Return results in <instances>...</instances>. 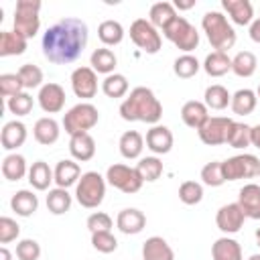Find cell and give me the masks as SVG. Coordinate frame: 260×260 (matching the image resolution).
I'll list each match as a JSON object with an SVG mask.
<instances>
[{
	"instance_id": "obj_1",
	"label": "cell",
	"mask_w": 260,
	"mask_h": 260,
	"mask_svg": "<svg viewBox=\"0 0 260 260\" xmlns=\"http://www.w3.org/2000/svg\"><path fill=\"white\" fill-rule=\"evenodd\" d=\"M87 35V24L81 18H61L43 32V55L55 65L73 63L81 57Z\"/></svg>"
},
{
	"instance_id": "obj_2",
	"label": "cell",
	"mask_w": 260,
	"mask_h": 260,
	"mask_svg": "<svg viewBox=\"0 0 260 260\" xmlns=\"http://www.w3.org/2000/svg\"><path fill=\"white\" fill-rule=\"evenodd\" d=\"M120 116L126 122H146L156 126V122L162 118V104L152 89L138 85L120 104Z\"/></svg>"
},
{
	"instance_id": "obj_3",
	"label": "cell",
	"mask_w": 260,
	"mask_h": 260,
	"mask_svg": "<svg viewBox=\"0 0 260 260\" xmlns=\"http://www.w3.org/2000/svg\"><path fill=\"white\" fill-rule=\"evenodd\" d=\"M201 28L207 35V41L211 43V47L215 51L225 53L228 49H232L236 45V30H234V26L217 10H209V12L203 14Z\"/></svg>"
},
{
	"instance_id": "obj_4",
	"label": "cell",
	"mask_w": 260,
	"mask_h": 260,
	"mask_svg": "<svg viewBox=\"0 0 260 260\" xmlns=\"http://www.w3.org/2000/svg\"><path fill=\"white\" fill-rule=\"evenodd\" d=\"M106 195V177H102L98 171H87L79 177L75 185V199L81 207L93 209L104 201Z\"/></svg>"
},
{
	"instance_id": "obj_5",
	"label": "cell",
	"mask_w": 260,
	"mask_h": 260,
	"mask_svg": "<svg viewBox=\"0 0 260 260\" xmlns=\"http://www.w3.org/2000/svg\"><path fill=\"white\" fill-rule=\"evenodd\" d=\"M100 120V112L93 104L89 102H81L77 106H73L65 116H63V128L69 136L79 134V132H87L91 130Z\"/></svg>"
},
{
	"instance_id": "obj_6",
	"label": "cell",
	"mask_w": 260,
	"mask_h": 260,
	"mask_svg": "<svg viewBox=\"0 0 260 260\" xmlns=\"http://www.w3.org/2000/svg\"><path fill=\"white\" fill-rule=\"evenodd\" d=\"M41 2L39 0H18L14 8V30L20 32L24 39H32L41 28L39 18Z\"/></svg>"
},
{
	"instance_id": "obj_7",
	"label": "cell",
	"mask_w": 260,
	"mask_h": 260,
	"mask_svg": "<svg viewBox=\"0 0 260 260\" xmlns=\"http://www.w3.org/2000/svg\"><path fill=\"white\" fill-rule=\"evenodd\" d=\"M162 35H165L177 49H181V51H185V53H191V51L197 49V45H199V32H197V28H195L185 16H177V18L162 30Z\"/></svg>"
},
{
	"instance_id": "obj_8",
	"label": "cell",
	"mask_w": 260,
	"mask_h": 260,
	"mask_svg": "<svg viewBox=\"0 0 260 260\" xmlns=\"http://www.w3.org/2000/svg\"><path fill=\"white\" fill-rule=\"evenodd\" d=\"M223 179L225 181H240V179H252L260 175V160L254 154H236L221 162Z\"/></svg>"
},
{
	"instance_id": "obj_9",
	"label": "cell",
	"mask_w": 260,
	"mask_h": 260,
	"mask_svg": "<svg viewBox=\"0 0 260 260\" xmlns=\"http://www.w3.org/2000/svg\"><path fill=\"white\" fill-rule=\"evenodd\" d=\"M130 39H132V43H134L140 51H144V53H148V55L158 53L160 47H162L160 32H158V30L150 24V20H146V18H136V20L130 24Z\"/></svg>"
},
{
	"instance_id": "obj_10",
	"label": "cell",
	"mask_w": 260,
	"mask_h": 260,
	"mask_svg": "<svg viewBox=\"0 0 260 260\" xmlns=\"http://www.w3.org/2000/svg\"><path fill=\"white\" fill-rule=\"evenodd\" d=\"M106 181H108L112 187H116L118 191L128 193V195L140 191V187H142V183H144V181L140 179L136 167H128V165H112V167H108V171H106Z\"/></svg>"
},
{
	"instance_id": "obj_11",
	"label": "cell",
	"mask_w": 260,
	"mask_h": 260,
	"mask_svg": "<svg viewBox=\"0 0 260 260\" xmlns=\"http://www.w3.org/2000/svg\"><path fill=\"white\" fill-rule=\"evenodd\" d=\"M234 120L225 116H209L205 124L197 130L199 138L207 146H217V144H228L230 132H232Z\"/></svg>"
},
{
	"instance_id": "obj_12",
	"label": "cell",
	"mask_w": 260,
	"mask_h": 260,
	"mask_svg": "<svg viewBox=\"0 0 260 260\" xmlns=\"http://www.w3.org/2000/svg\"><path fill=\"white\" fill-rule=\"evenodd\" d=\"M71 89L81 100H91L98 93V73L91 67H77L71 73Z\"/></svg>"
},
{
	"instance_id": "obj_13",
	"label": "cell",
	"mask_w": 260,
	"mask_h": 260,
	"mask_svg": "<svg viewBox=\"0 0 260 260\" xmlns=\"http://www.w3.org/2000/svg\"><path fill=\"white\" fill-rule=\"evenodd\" d=\"M244 219H246V215H244L242 207L238 205V201L236 203L221 205L217 209V213H215V223H217V228L223 234H236V232H240L242 225H244Z\"/></svg>"
},
{
	"instance_id": "obj_14",
	"label": "cell",
	"mask_w": 260,
	"mask_h": 260,
	"mask_svg": "<svg viewBox=\"0 0 260 260\" xmlns=\"http://www.w3.org/2000/svg\"><path fill=\"white\" fill-rule=\"evenodd\" d=\"M39 106L45 114H57L63 110L65 106V89L59 85V83H45L41 89H39Z\"/></svg>"
},
{
	"instance_id": "obj_15",
	"label": "cell",
	"mask_w": 260,
	"mask_h": 260,
	"mask_svg": "<svg viewBox=\"0 0 260 260\" xmlns=\"http://www.w3.org/2000/svg\"><path fill=\"white\" fill-rule=\"evenodd\" d=\"M238 205L242 207L244 215L250 219H260V185L248 183L240 189Z\"/></svg>"
},
{
	"instance_id": "obj_16",
	"label": "cell",
	"mask_w": 260,
	"mask_h": 260,
	"mask_svg": "<svg viewBox=\"0 0 260 260\" xmlns=\"http://www.w3.org/2000/svg\"><path fill=\"white\" fill-rule=\"evenodd\" d=\"M116 225H118V230L122 234H128V236L130 234H140L144 230V225H146V215L136 207H126V209H122L118 213Z\"/></svg>"
},
{
	"instance_id": "obj_17",
	"label": "cell",
	"mask_w": 260,
	"mask_h": 260,
	"mask_svg": "<svg viewBox=\"0 0 260 260\" xmlns=\"http://www.w3.org/2000/svg\"><path fill=\"white\" fill-rule=\"evenodd\" d=\"M69 152H71L73 160H79V162L91 160L93 154H95V140L91 138L89 132L73 134L71 140H69Z\"/></svg>"
},
{
	"instance_id": "obj_18",
	"label": "cell",
	"mask_w": 260,
	"mask_h": 260,
	"mask_svg": "<svg viewBox=\"0 0 260 260\" xmlns=\"http://www.w3.org/2000/svg\"><path fill=\"white\" fill-rule=\"evenodd\" d=\"M26 140V126L18 120H10L2 126L0 132V142L4 150H16L18 146H22Z\"/></svg>"
},
{
	"instance_id": "obj_19",
	"label": "cell",
	"mask_w": 260,
	"mask_h": 260,
	"mask_svg": "<svg viewBox=\"0 0 260 260\" xmlns=\"http://www.w3.org/2000/svg\"><path fill=\"white\" fill-rule=\"evenodd\" d=\"M146 146L154 152V154H167L173 148V132L167 126H152L146 132Z\"/></svg>"
},
{
	"instance_id": "obj_20",
	"label": "cell",
	"mask_w": 260,
	"mask_h": 260,
	"mask_svg": "<svg viewBox=\"0 0 260 260\" xmlns=\"http://www.w3.org/2000/svg\"><path fill=\"white\" fill-rule=\"evenodd\" d=\"M142 260H175V252L160 236H152L142 244Z\"/></svg>"
},
{
	"instance_id": "obj_21",
	"label": "cell",
	"mask_w": 260,
	"mask_h": 260,
	"mask_svg": "<svg viewBox=\"0 0 260 260\" xmlns=\"http://www.w3.org/2000/svg\"><path fill=\"white\" fill-rule=\"evenodd\" d=\"M221 6L236 24H240V26L252 24L254 8H252L250 0H221Z\"/></svg>"
},
{
	"instance_id": "obj_22",
	"label": "cell",
	"mask_w": 260,
	"mask_h": 260,
	"mask_svg": "<svg viewBox=\"0 0 260 260\" xmlns=\"http://www.w3.org/2000/svg\"><path fill=\"white\" fill-rule=\"evenodd\" d=\"M207 110H209V108H207L203 102L191 100V102H185V104H183V108H181V118H183V122H185L189 128L199 130V128L205 124V120L209 118Z\"/></svg>"
},
{
	"instance_id": "obj_23",
	"label": "cell",
	"mask_w": 260,
	"mask_h": 260,
	"mask_svg": "<svg viewBox=\"0 0 260 260\" xmlns=\"http://www.w3.org/2000/svg\"><path fill=\"white\" fill-rule=\"evenodd\" d=\"M59 124H57V120L55 118H39L37 122H35V128H32V136H35V140L39 142V144H43V146H51V144H55L57 140H59Z\"/></svg>"
},
{
	"instance_id": "obj_24",
	"label": "cell",
	"mask_w": 260,
	"mask_h": 260,
	"mask_svg": "<svg viewBox=\"0 0 260 260\" xmlns=\"http://www.w3.org/2000/svg\"><path fill=\"white\" fill-rule=\"evenodd\" d=\"M53 175H55L57 187L67 189V187H71V185H77V181H79V177H81V169H79V165H77L75 160L65 158V160H59V162H57Z\"/></svg>"
},
{
	"instance_id": "obj_25",
	"label": "cell",
	"mask_w": 260,
	"mask_h": 260,
	"mask_svg": "<svg viewBox=\"0 0 260 260\" xmlns=\"http://www.w3.org/2000/svg\"><path fill=\"white\" fill-rule=\"evenodd\" d=\"M213 260H242V246L234 238H217L211 246Z\"/></svg>"
},
{
	"instance_id": "obj_26",
	"label": "cell",
	"mask_w": 260,
	"mask_h": 260,
	"mask_svg": "<svg viewBox=\"0 0 260 260\" xmlns=\"http://www.w3.org/2000/svg\"><path fill=\"white\" fill-rule=\"evenodd\" d=\"M26 41L28 39H24L16 30H2L0 32V57L22 55L26 51Z\"/></svg>"
},
{
	"instance_id": "obj_27",
	"label": "cell",
	"mask_w": 260,
	"mask_h": 260,
	"mask_svg": "<svg viewBox=\"0 0 260 260\" xmlns=\"http://www.w3.org/2000/svg\"><path fill=\"white\" fill-rule=\"evenodd\" d=\"M10 207H12V211H16V215H20V217H28V215H32V213L37 211V207H39V199H37V195H35L32 191H28V189H20V191H16V193L12 195V199H10Z\"/></svg>"
},
{
	"instance_id": "obj_28",
	"label": "cell",
	"mask_w": 260,
	"mask_h": 260,
	"mask_svg": "<svg viewBox=\"0 0 260 260\" xmlns=\"http://www.w3.org/2000/svg\"><path fill=\"white\" fill-rule=\"evenodd\" d=\"M177 18V10L171 2H154L150 6V12H148V20L154 28H167L173 20Z\"/></svg>"
},
{
	"instance_id": "obj_29",
	"label": "cell",
	"mask_w": 260,
	"mask_h": 260,
	"mask_svg": "<svg viewBox=\"0 0 260 260\" xmlns=\"http://www.w3.org/2000/svg\"><path fill=\"white\" fill-rule=\"evenodd\" d=\"M256 104H258V95L256 91L244 87V89H238L234 95H232V102H230V108L234 114L238 116H248L256 110Z\"/></svg>"
},
{
	"instance_id": "obj_30",
	"label": "cell",
	"mask_w": 260,
	"mask_h": 260,
	"mask_svg": "<svg viewBox=\"0 0 260 260\" xmlns=\"http://www.w3.org/2000/svg\"><path fill=\"white\" fill-rule=\"evenodd\" d=\"M118 146H120V154H122L124 158L132 160V158H138V156L142 154L144 138H142L140 132H136V130H128V132H124V134L120 136Z\"/></svg>"
},
{
	"instance_id": "obj_31",
	"label": "cell",
	"mask_w": 260,
	"mask_h": 260,
	"mask_svg": "<svg viewBox=\"0 0 260 260\" xmlns=\"http://www.w3.org/2000/svg\"><path fill=\"white\" fill-rule=\"evenodd\" d=\"M55 181V175L51 171V167L45 160H37L30 165L28 169V183L32 185V189L37 191H45L49 189V185Z\"/></svg>"
},
{
	"instance_id": "obj_32",
	"label": "cell",
	"mask_w": 260,
	"mask_h": 260,
	"mask_svg": "<svg viewBox=\"0 0 260 260\" xmlns=\"http://www.w3.org/2000/svg\"><path fill=\"white\" fill-rule=\"evenodd\" d=\"M89 63H91V69H93L95 73L112 75L114 69H116L118 59H116V55H114L112 49H108V47H100V49H95V51L91 53Z\"/></svg>"
},
{
	"instance_id": "obj_33",
	"label": "cell",
	"mask_w": 260,
	"mask_h": 260,
	"mask_svg": "<svg viewBox=\"0 0 260 260\" xmlns=\"http://www.w3.org/2000/svg\"><path fill=\"white\" fill-rule=\"evenodd\" d=\"M203 69L207 75L211 77H221L225 75L228 71H232V59L228 53H221V51H213L205 57L203 61Z\"/></svg>"
},
{
	"instance_id": "obj_34",
	"label": "cell",
	"mask_w": 260,
	"mask_h": 260,
	"mask_svg": "<svg viewBox=\"0 0 260 260\" xmlns=\"http://www.w3.org/2000/svg\"><path fill=\"white\" fill-rule=\"evenodd\" d=\"M26 173H28V169H26V160H24L22 154L12 152V154L4 156V160H2V175H4L6 181H20Z\"/></svg>"
},
{
	"instance_id": "obj_35",
	"label": "cell",
	"mask_w": 260,
	"mask_h": 260,
	"mask_svg": "<svg viewBox=\"0 0 260 260\" xmlns=\"http://www.w3.org/2000/svg\"><path fill=\"white\" fill-rule=\"evenodd\" d=\"M98 37L100 41L106 45V47H114V45H120L122 39H124V26L118 22V20H104L100 26H98Z\"/></svg>"
},
{
	"instance_id": "obj_36",
	"label": "cell",
	"mask_w": 260,
	"mask_h": 260,
	"mask_svg": "<svg viewBox=\"0 0 260 260\" xmlns=\"http://www.w3.org/2000/svg\"><path fill=\"white\" fill-rule=\"evenodd\" d=\"M230 102H232V95H230V91H228L223 85L213 83V85H209V87L205 89L203 104H205L207 108H211V110H223V108L230 106Z\"/></svg>"
},
{
	"instance_id": "obj_37",
	"label": "cell",
	"mask_w": 260,
	"mask_h": 260,
	"mask_svg": "<svg viewBox=\"0 0 260 260\" xmlns=\"http://www.w3.org/2000/svg\"><path fill=\"white\" fill-rule=\"evenodd\" d=\"M71 207V195L67 193V189H51L49 195H47V209L53 213V215H63L67 213Z\"/></svg>"
},
{
	"instance_id": "obj_38",
	"label": "cell",
	"mask_w": 260,
	"mask_h": 260,
	"mask_svg": "<svg viewBox=\"0 0 260 260\" xmlns=\"http://www.w3.org/2000/svg\"><path fill=\"white\" fill-rule=\"evenodd\" d=\"M102 91L116 100V98H124L128 93V79L122 75V73H112V75H106V79L102 81Z\"/></svg>"
},
{
	"instance_id": "obj_39",
	"label": "cell",
	"mask_w": 260,
	"mask_h": 260,
	"mask_svg": "<svg viewBox=\"0 0 260 260\" xmlns=\"http://www.w3.org/2000/svg\"><path fill=\"white\" fill-rule=\"evenodd\" d=\"M256 65H258V61H256L254 53H250V51H240L232 59V71L238 77H250V75H254Z\"/></svg>"
},
{
	"instance_id": "obj_40",
	"label": "cell",
	"mask_w": 260,
	"mask_h": 260,
	"mask_svg": "<svg viewBox=\"0 0 260 260\" xmlns=\"http://www.w3.org/2000/svg\"><path fill=\"white\" fill-rule=\"evenodd\" d=\"M136 171H138V175H140L142 181L152 183V181H156L162 175V162H160L158 156H144V158L138 160Z\"/></svg>"
},
{
	"instance_id": "obj_41",
	"label": "cell",
	"mask_w": 260,
	"mask_h": 260,
	"mask_svg": "<svg viewBox=\"0 0 260 260\" xmlns=\"http://www.w3.org/2000/svg\"><path fill=\"white\" fill-rule=\"evenodd\" d=\"M228 144L232 148H246L252 144V126L244 124V122H234Z\"/></svg>"
},
{
	"instance_id": "obj_42",
	"label": "cell",
	"mask_w": 260,
	"mask_h": 260,
	"mask_svg": "<svg viewBox=\"0 0 260 260\" xmlns=\"http://www.w3.org/2000/svg\"><path fill=\"white\" fill-rule=\"evenodd\" d=\"M199 67H201V65H199L197 57H193V55H189V53L177 57L175 63H173V71H175V75L181 77V79H189V77H193V75L199 71Z\"/></svg>"
},
{
	"instance_id": "obj_43",
	"label": "cell",
	"mask_w": 260,
	"mask_h": 260,
	"mask_svg": "<svg viewBox=\"0 0 260 260\" xmlns=\"http://www.w3.org/2000/svg\"><path fill=\"white\" fill-rule=\"evenodd\" d=\"M16 73H18V77H20L24 89L43 87V85H41V83H43V71H41V67L32 65V63H24Z\"/></svg>"
},
{
	"instance_id": "obj_44",
	"label": "cell",
	"mask_w": 260,
	"mask_h": 260,
	"mask_svg": "<svg viewBox=\"0 0 260 260\" xmlns=\"http://www.w3.org/2000/svg\"><path fill=\"white\" fill-rule=\"evenodd\" d=\"M32 104H35V102H32V95L26 93V91L16 93V95H12V98L6 100V108H8V112L14 114V116H26V114H30Z\"/></svg>"
},
{
	"instance_id": "obj_45",
	"label": "cell",
	"mask_w": 260,
	"mask_h": 260,
	"mask_svg": "<svg viewBox=\"0 0 260 260\" xmlns=\"http://www.w3.org/2000/svg\"><path fill=\"white\" fill-rule=\"evenodd\" d=\"M179 199L185 205H197L203 199V187L197 181H185L179 187Z\"/></svg>"
},
{
	"instance_id": "obj_46",
	"label": "cell",
	"mask_w": 260,
	"mask_h": 260,
	"mask_svg": "<svg viewBox=\"0 0 260 260\" xmlns=\"http://www.w3.org/2000/svg\"><path fill=\"white\" fill-rule=\"evenodd\" d=\"M201 181H203L207 187H219V185H223L225 179H223L221 162H217V160L207 162V165L201 169Z\"/></svg>"
},
{
	"instance_id": "obj_47",
	"label": "cell",
	"mask_w": 260,
	"mask_h": 260,
	"mask_svg": "<svg viewBox=\"0 0 260 260\" xmlns=\"http://www.w3.org/2000/svg\"><path fill=\"white\" fill-rule=\"evenodd\" d=\"M24 91V85L18 77V73H2L0 75V93L8 100L16 93H22Z\"/></svg>"
},
{
	"instance_id": "obj_48",
	"label": "cell",
	"mask_w": 260,
	"mask_h": 260,
	"mask_svg": "<svg viewBox=\"0 0 260 260\" xmlns=\"http://www.w3.org/2000/svg\"><path fill=\"white\" fill-rule=\"evenodd\" d=\"M91 246L102 254H112L118 248V240L112 232H95L91 234Z\"/></svg>"
},
{
	"instance_id": "obj_49",
	"label": "cell",
	"mask_w": 260,
	"mask_h": 260,
	"mask_svg": "<svg viewBox=\"0 0 260 260\" xmlns=\"http://www.w3.org/2000/svg\"><path fill=\"white\" fill-rule=\"evenodd\" d=\"M39 256H41V246L37 240L26 238V240H20L16 244V258L18 260H39Z\"/></svg>"
},
{
	"instance_id": "obj_50",
	"label": "cell",
	"mask_w": 260,
	"mask_h": 260,
	"mask_svg": "<svg viewBox=\"0 0 260 260\" xmlns=\"http://www.w3.org/2000/svg\"><path fill=\"white\" fill-rule=\"evenodd\" d=\"M87 230L91 234L95 232H112V217L104 211H95L87 217Z\"/></svg>"
},
{
	"instance_id": "obj_51",
	"label": "cell",
	"mask_w": 260,
	"mask_h": 260,
	"mask_svg": "<svg viewBox=\"0 0 260 260\" xmlns=\"http://www.w3.org/2000/svg\"><path fill=\"white\" fill-rule=\"evenodd\" d=\"M20 234V225L12 219V217H0V244H8L12 240H16Z\"/></svg>"
},
{
	"instance_id": "obj_52",
	"label": "cell",
	"mask_w": 260,
	"mask_h": 260,
	"mask_svg": "<svg viewBox=\"0 0 260 260\" xmlns=\"http://www.w3.org/2000/svg\"><path fill=\"white\" fill-rule=\"evenodd\" d=\"M250 39L254 43H260V18L252 20V24H250Z\"/></svg>"
},
{
	"instance_id": "obj_53",
	"label": "cell",
	"mask_w": 260,
	"mask_h": 260,
	"mask_svg": "<svg viewBox=\"0 0 260 260\" xmlns=\"http://www.w3.org/2000/svg\"><path fill=\"white\" fill-rule=\"evenodd\" d=\"M175 10L179 8V10H189V8H193L195 6V0H175Z\"/></svg>"
},
{
	"instance_id": "obj_54",
	"label": "cell",
	"mask_w": 260,
	"mask_h": 260,
	"mask_svg": "<svg viewBox=\"0 0 260 260\" xmlns=\"http://www.w3.org/2000/svg\"><path fill=\"white\" fill-rule=\"evenodd\" d=\"M252 146L260 148V124L258 126H252Z\"/></svg>"
},
{
	"instance_id": "obj_55",
	"label": "cell",
	"mask_w": 260,
	"mask_h": 260,
	"mask_svg": "<svg viewBox=\"0 0 260 260\" xmlns=\"http://www.w3.org/2000/svg\"><path fill=\"white\" fill-rule=\"evenodd\" d=\"M0 260H12V254H10V250L6 246L0 248Z\"/></svg>"
},
{
	"instance_id": "obj_56",
	"label": "cell",
	"mask_w": 260,
	"mask_h": 260,
	"mask_svg": "<svg viewBox=\"0 0 260 260\" xmlns=\"http://www.w3.org/2000/svg\"><path fill=\"white\" fill-rule=\"evenodd\" d=\"M248 260H260V254H252Z\"/></svg>"
},
{
	"instance_id": "obj_57",
	"label": "cell",
	"mask_w": 260,
	"mask_h": 260,
	"mask_svg": "<svg viewBox=\"0 0 260 260\" xmlns=\"http://www.w3.org/2000/svg\"><path fill=\"white\" fill-rule=\"evenodd\" d=\"M256 240H258V246H260V228L256 230Z\"/></svg>"
},
{
	"instance_id": "obj_58",
	"label": "cell",
	"mask_w": 260,
	"mask_h": 260,
	"mask_svg": "<svg viewBox=\"0 0 260 260\" xmlns=\"http://www.w3.org/2000/svg\"><path fill=\"white\" fill-rule=\"evenodd\" d=\"M256 95H258V98H260V85H258V91H256Z\"/></svg>"
},
{
	"instance_id": "obj_59",
	"label": "cell",
	"mask_w": 260,
	"mask_h": 260,
	"mask_svg": "<svg viewBox=\"0 0 260 260\" xmlns=\"http://www.w3.org/2000/svg\"><path fill=\"white\" fill-rule=\"evenodd\" d=\"M258 18H260V16H258Z\"/></svg>"
}]
</instances>
